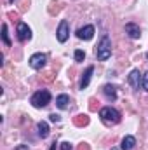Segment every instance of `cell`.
I'll return each instance as SVG.
<instances>
[{
  "mask_svg": "<svg viewBox=\"0 0 148 150\" xmlns=\"http://www.w3.org/2000/svg\"><path fill=\"white\" fill-rule=\"evenodd\" d=\"M9 2H14V0H9Z\"/></svg>",
  "mask_w": 148,
  "mask_h": 150,
  "instance_id": "23",
  "label": "cell"
},
{
  "mask_svg": "<svg viewBox=\"0 0 148 150\" xmlns=\"http://www.w3.org/2000/svg\"><path fill=\"white\" fill-rule=\"evenodd\" d=\"M96 56H98L99 61H106L111 56V42H110V37H108V35H105V37L101 38V42L98 44Z\"/></svg>",
  "mask_w": 148,
  "mask_h": 150,
  "instance_id": "1",
  "label": "cell"
},
{
  "mask_svg": "<svg viewBox=\"0 0 148 150\" xmlns=\"http://www.w3.org/2000/svg\"><path fill=\"white\" fill-rule=\"evenodd\" d=\"M38 134H40L42 138H45V136L49 134V126H47V122H38Z\"/></svg>",
  "mask_w": 148,
  "mask_h": 150,
  "instance_id": "14",
  "label": "cell"
},
{
  "mask_svg": "<svg viewBox=\"0 0 148 150\" xmlns=\"http://www.w3.org/2000/svg\"><path fill=\"white\" fill-rule=\"evenodd\" d=\"M84 58H85V52L80 51V49H77V51H75V61L80 63V61H84Z\"/></svg>",
  "mask_w": 148,
  "mask_h": 150,
  "instance_id": "17",
  "label": "cell"
},
{
  "mask_svg": "<svg viewBox=\"0 0 148 150\" xmlns=\"http://www.w3.org/2000/svg\"><path fill=\"white\" fill-rule=\"evenodd\" d=\"M61 150H72V145L68 142H65V143H61Z\"/></svg>",
  "mask_w": 148,
  "mask_h": 150,
  "instance_id": "20",
  "label": "cell"
},
{
  "mask_svg": "<svg viewBox=\"0 0 148 150\" xmlns=\"http://www.w3.org/2000/svg\"><path fill=\"white\" fill-rule=\"evenodd\" d=\"M45 61H47V56L42 54V52H37V54H33L30 58V67L35 68V70H40V68L45 67Z\"/></svg>",
  "mask_w": 148,
  "mask_h": 150,
  "instance_id": "4",
  "label": "cell"
},
{
  "mask_svg": "<svg viewBox=\"0 0 148 150\" xmlns=\"http://www.w3.org/2000/svg\"><path fill=\"white\" fill-rule=\"evenodd\" d=\"M129 84H131L134 89L140 87V70H132V72H131V75H129Z\"/></svg>",
  "mask_w": 148,
  "mask_h": 150,
  "instance_id": "12",
  "label": "cell"
},
{
  "mask_svg": "<svg viewBox=\"0 0 148 150\" xmlns=\"http://www.w3.org/2000/svg\"><path fill=\"white\" fill-rule=\"evenodd\" d=\"M2 40H4V44H5V45H11V40H9V33H7V25H5V23L2 25Z\"/></svg>",
  "mask_w": 148,
  "mask_h": 150,
  "instance_id": "15",
  "label": "cell"
},
{
  "mask_svg": "<svg viewBox=\"0 0 148 150\" xmlns=\"http://www.w3.org/2000/svg\"><path fill=\"white\" fill-rule=\"evenodd\" d=\"M80 150H89V145H87V143H82V145H80Z\"/></svg>",
  "mask_w": 148,
  "mask_h": 150,
  "instance_id": "21",
  "label": "cell"
},
{
  "mask_svg": "<svg viewBox=\"0 0 148 150\" xmlns=\"http://www.w3.org/2000/svg\"><path fill=\"white\" fill-rule=\"evenodd\" d=\"M134 145H136V138H134V136H125V138L122 140L120 149L122 150H132L134 149Z\"/></svg>",
  "mask_w": 148,
  "mask_h": 150,
  "instance_id": "10",
  "label": "cell"
},
{
  "mask_svg": "<svg viewBox=\"0 0 148 150\" xmlns=\"http://www.w3.org/2000/svg\"><path fill=\"white\" fill-rule=\"evenodd\" d=\"M99 117H101V120H103L106 126H113V124H118V122H120V113L117 112L115 108H111V107L101 108V110H99Z\"/></svg>",
  "mask_w": 148,
  "mask_h": 150,
  "instance_id": "2",
  "label": "cell"
},
{
  "mask_svg": "<svg viewBox=\"0 0 148 150\" xmlns=\"http://www.w3.org/2000/svg\"><path fill=\"white\" fill-rule=\"evenodd\" d=\"M103 93H105V96H106L110 101H115V100H117V89H115L113 86H110V84H106V86L103 87Z\"/></svg>",
  "mask_w": 148,
  "mask_h": 150,
  "instance_id": "11",
  "label": "cell"
},
{
  "mask_svg": "<svg viewBox=\"0 0 148 150\" xmlns=\"http://www.w3.org/2000/svg\"><path fill=\"white\" fill-rule=\"evenodd\" d=\"M56 33H58V40H59V42H66V38H68V35H70V25H68L66 19H63V21L59 23Z\"/></svg>",
  "mask_w": 148,
  "mask_h": 150,
  "instance_id": "5",
  "label": "cell"
},
{
  "mask_svg": "<svg viewBox=\"0 0 148 150\" xmlns=\"http://www.w3.org/2000/svg\"><path fill=\"white\" fill-rule=\"evenodd\" d=\"M18 38H19L21 42H25V40H30V38H32V30L28 28V25H26V23H19V25H18Z\"/></svg>",
  "mask_w": 148,
  "mask_h": 150,
  "instance_id": "6",
  "label": "cell"
},
{
  "mask_svg": "<svg viewBox=\"0 0 148 150\" xmlns=\"http://www.w3.org/2000/svg\"><path fill=\"white\" fill-rule=\"evenodd\" d=\"M77 37L82 38V40H91V38L94 37V26H92V25H87V26L80 28V30L77 32Z\"/></svg>",
  "mask_w": 148,
  "mask_h": 150,
  "instance_id": "7",
  "label": "cell"
},
{
  "mask_svg": "<svg viewBox=\"0 0 148 150\" xmlns=\"http://www.w3.org/2000/svg\"><path fill=\"white\" fill-rule=\"evenodd\" d=\"M51 150H56V142H54V143L51 145Z\"/></svg>",
  "mask_w": 148,
  "mask_h": 150,
  "instance_id": "22",
  "label": "cell"
},
{
  "mask_svg": "<svg viewBox=\"0 0 148 150\" xmlns=\"http://www.w3.org/2000/svg\"><path fill=\"white\" fill-rule=\"evenodd\" d=\"M68 103H70V98H68L66 94H59V96L56 98V105H58L61 110H65V108L68 107Z\"/></svg>",
  "mask_w": 148,
  "mask_h": 150,
  "instance_id": "13",
  "label": "cell"
},
{
  "mask_svg": "<svg viewBox=\"0 0 148 150\" xmlns=\"http://www.w3.org/2000/svg\"><path fill=\"white\" fill-rule=\"evenodd\" d=\"M92 72H94V67H87V70L84 72V75H82V80H80V89H85V87L89 86Z\"/></svg>",
  "mask_w": 148,
  "mask_h": 150,
  "instance_id": "9",
  "label": "cell"
},
{
  "mask_svg": "<svg viewBox=\"0 0 148 150\" xmlns=\"http://www.w3.org/2000/svg\"><path fill=\"white\" fill-rule=\"evenodd\" d=\"M141 84H143V89H145V91H148V72L143 75V80H141Z\"/></svg>",
  "mask_w": 148,
  "mask_h": 150,
  "instance_id": "18",
  "label": "cell"
},
{
  "mask_svg": "<svg viewBox=\"0 0 148 150\" xmlns=\"http://www.w3.org/2000/svg\"><path fill=\"white\" fill-rule=\"evenodd\" d=\"M125 33H127L131 38H140V35H141L140 26L134 25V23H127V25H125Z\"/></svg>",
  "mask_w": 148,
  "mask_h": 150,
  "instance_id": "8",
  "label": "cell"
},
{
  "mask_svg": "<svg viewBox=\"0 0 148 150\" xmlns=\"http://www.w3.org/2000/svg\"><path fill=\"white\" fill-rule=\"evenodd\" d=\"M89 122V117L87 115H77V119H75V124L77 126H85Z\"/></svg>",
  "mask_w": 148,
  "mask_h": 150,
  "instance_id": "16",
  "label": "cell"
},
{
  "mask_svg": "<svg viewBox=\"0 0 148 150\" xmlns=\"http://www.w3.org/2000/svg\"><path fill=\"white\" fill-rule=\"evenodd\" d=\"M49 119H51L52 122H59V120H61V117H59L58 113H51V115H49Z\"/></svg>",
  "mask_w": 148,
  "mask_h": 150,
  "instance_id": "19",
  "label": "cell"
},
{
  "mask_svg": "<svg viewBox=\"0 0 148 150\" xmlns=\"http://www.w3.org/2000/svg\"><path fill=\"white\" fill-rule=\"evenodd\" d=\"M32 105L33 107H37V108H44V107H47L49 105V101H51V93L49 91H45V89H42V91H37L33 96H32Z\"/></svg>",
  "mask_w": 148,
  "mask_h": 150,
  "instance_id": "3",
  "label": "cell"
}]
</instances>
